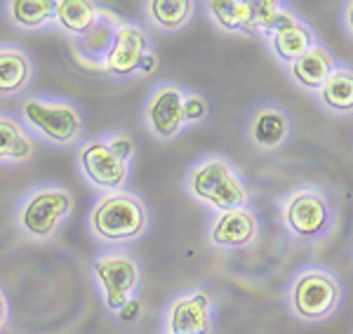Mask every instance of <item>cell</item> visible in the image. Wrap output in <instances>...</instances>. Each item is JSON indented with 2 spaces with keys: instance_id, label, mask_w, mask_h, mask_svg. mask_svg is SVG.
I'll return each mask as SVG.
<instances>
[{
  "instance_id": "obj_1",
  "label": "cell",
  "mask_w": 353,
  "mask_h": 334,
  "mask_svg": "<svg viewBox=\"0 0 353 334\" xmlns=\"http://www.w3.org/2000/svg\"><path fill=\"white\" fill-rule=\"evenodd\" d=\"M149 209L139 196L128 191L104 194L90 209V231L97 240L109 245H125L146 236L149 231Z\"/></svg>"
},
{
  "instance_id": "obj_2",
  "label": "cell",
  "mask_w": 353,
  "mask_h": 334,
  "mask_svg": "<svg viewBox=\"0 0 353 334\" xmlns=\"http://www.w3.org/2000/svg\"><path fill=\"white\" fill-rule=\"evenodd\" d=\"M73 212V194L64 186H38L17 207V229L31 242H50Z\"/></svg>"
},
{
  "instance_id": "obj_3",
  "label": "cell",
  "mask_w": 353,
  "mask_h": 334,
  "mask_svg": "<svg viewBox=\"0 0 353 334\" xmlns=\"http://www.w3.org/2000/svg\"><path fill=\"white\" fill-rule=\"evenodd\" d=\"M341 282L321 266L301 269L288 290V306L294 318L304 322H323L332 318L341 306Z\"/></svg>"
},
{
  "instance_id": "obj_4",
  "label": "cell",
  "mask_w": 353,
  "mask_h": 334,
  "mask_svg": "<svg viewBox=\"0 0 353 334\" xmlns=\"http://www.w3.org/2000/svg\"><path fill=\"white\" fill-rule=\"evenodd\" d=\"M189 194L217 212L248 207V189L224 158H205L189 172Z\"/></svg>"
},
{
  "instance_id": "obj_5",
  "label": "cell",
  "mask_w": 353,
  "mask_h": 334,
  "mask_svg": "<svg viewBox=\"0 0 353 334\" xmlns=\"http://www.w3.org/2000/svg\"><path fill=\"white\" fill-rule=\"evenodd\" d=\"M21 123L48 144L71 146L83 134V113L73 101L59 97H28L21 104Z\"/></svg>"
},
{
  "instance_id": "obj_6",
  "label": "cell",
  "mask_w": 353,
  "mask_h": 334,
  "mask_svg": "<svg viewBox=\"0 0 353 334\" xmlns=\"http://www.w3.org/2000/svg\"><path fill=\"white\" fill-rule=\"evenodd\" d=\"M101 69L116 78L151 73L156 69V54H153L149 31L139 24L118 21L113 28V41L101 59Z\"/></svg>"
},
{
  "instance_id": "obj_7",
  "label": "cell",
  "mask_w": 353,
  "mask_h": 334,
  "mask_svg": "<svg viewBox=\"0 0 353 334\" xmlns=\"http://www.w3.org/2000/svg\"><path fill=\"white\" fill-rule=\"evenodd\" d=\"M92 275L104 299V306L118 313L125 304L132 302L141 282V266L134 254L111 250L94 259Z\"/></svg>"
},
{
  "instance_id": "obj_8",
  "label": "cell",
  "mask_w": 353,
  "mask_h": 334,
  "mask_svg": "<svg viewBox=\"0 0 353 334\" xmlns=\"http://www.w3.org/2000/svg\"><path fill=\"white\" fill-rule=\"evenodd\" d=\"M283 222L294 238L304 242L323 240L334 224L332 205L321 191L301 189L283 202Z\"/></svg>"
},
{
  "instance_id": "obj_9",
  "label": "cell",
  "mask_w": 353,
  "mask_h": 334,
  "mask_svg": "<svg viewBox=\"0 0 353 334\" xmlns=\"http://www.w3.org/2000/svg\"><path fill=\"white\" fill-rule=\"evenodd\" d=\"M78 167H81L83 177L97 189L106 191V194H116L125 191L130 177V165L118 158L116 151L109 146V141L97 137L90 139L78 149Z\"/></svg>"
},
{
  "instance_id": "obj_10",
  "label": "cell",
  "mask_w": 353,
  "mask_h": 334,
  "mask_svg": "<svg viewBox=\"0 0 353 334\" xmlns=\"http://www.w3.org/2000/svg\"><path fill=\"white\" fill-rule=\"evenodd\" d=\"M214 299L205 290L181 292L165 311V334H210Z\"/></svg>"
},
{
  "instance_id": "obj_11",
  "label": "cell",
  "mask_w": 353,
  "mask_h": 334,
  "mask_svg": "<svg viewBox=\"0 0 353 334\" xmlns=\"http://www.w3.org/2000/svg\"><path fill=\"white\" fill-rule=\"evenodd\" d=\"M146 127L156 139H174L186 127L184 121V92L179 85L163 83L151 92L144 109Z\"/></svg>"
},
{
  "instance_id": "obj_12",
  "label": "cell",
  "mask_w": 353,
  "mask_h": 334,
  "mask_svg": "<svg viewBox=\"0 0 353 334\" xmlns=\"http://www.w3.org/2000/svg\"><path fill=\"white\" fill-rule=\"evenodd\" d=\"M259 236V219L250 207L219 212L210 226V242L219 250H243Z\"/></svg>"
},
{
  "instance_id": "obj_13",
  "label": "cell",
  "mask_w": 353,
  "mask_h": 334,
  "mask_svg": "<svg viewBox=\"0 0 353 334\" xmlns=\"http://www.w3.org/2000/svg\"><path fill=\"white\" fill-rule=\"evenodd\" d=\"M36 76L31 54L21 45H0V97H17L26 92Z\"/></svg>"
},
{
  "instance_id": "obj_14",
  "label": "cell",
  "mask_w": 353,
  "mask_h": 334,
  "mask_svg": "<svg viewBox=\"0 0 353 334\" xmlns=\"http://www.w3.org/2000/svg\"><path fill=\"white\" fill-rule=\"evenodd\" d=\"M36 154V137L12 113H0V165H24Z\"/></svg>"
},
{
  "instance_id": "obj_15",
  "label": "cell",
  "mask_w": 353,
  "mask_h": 334,
  "mask_svg": "<svg viewBox=\"0 0 353 334\" xmlns=\"http://www.w3.org/2000/svg\"><path fill=\"white\" fill-rule=\"evenodd\" d=\"M290 134V118L278 106H261L250 121V141L257 149L273 151L285 144Z\"/></svg>"
},
{
  "instance_id": "obj_16",
  "label": "cell",
  "mask_w": 353,
  "mask_h": 334,
  "mask_svg": "<svg viewBox=\"0 0 353 334\" xmlns=\"http://www.w3.org/2000/svg\"><path fill=\"white\" fill-rule=\"evenodd\" d=\"M104 14L106 12H101L99 5L90 3V0H59L57 3L54 21L68 36L85 38L99 26Z\"/></svg>"
},
{
  "instance_id": "obj_17",
  "label": "cell",
  "mask_w": 353,
  "mask_h": 334,
  "mask_svg": "<svg viewBox=\"0 0 353 334\" xmlns=\"http://www.w3.org/2000/svg\"><path fill=\"white\" fill-rule=\"evenodd\" d=\"M337 69L332 54L327 52L323 45H313L309 52H304L294 64H290V73L292 81L304 90H321L323 83L332 76V71Z\"/></svg>"
},
{
  "instance_id": "obj_18",
  "label": "cell",
  "mask_w": 353,
  "mask_h": 334,
  "mask_svg": "<svg viewBox=\"0 0 353 334\" xmlns=\"http://www.w3.org/2000/svg\"><path fill=\"white\" fill-rule=\"evenodd\" d=\"M205 8L221 31L254 36V8L250 0H210Z\"/></svg>"
},
{
  "instance_id": "obj_19",
  "label": "cell",
  "mask_w": 353,
  "mask_h": 334,
  "mask_svg": "<svg viewBox=\"0 0 353 334\" xmlns=\"http://www.w3.org/2000/svg\"><path fill=\"white\" fill-rule=\"evenodd\" d=\"M271 41V50L283 64H294L304 52L316 45V36H313L311 26L304 24L301 19L290 21L288 26H283L281 31H276L269 38Z\"/></svg>"
},
{
  "instance_id": "obj_20",
  "label": "cell",
  "mask_w": 353,
  "mask_h": 334,
  "mask_svg": "<svg viewBox=\"0 0 353 334\" xmlns=\"http://www.w3.org/2000/svg\"><path fill=\"white\" fill-rule=\"evenodd\" d=\"M5 12H8V19L21 31H38L54 21L57 3L54 0H10L5 3Z\"/></svg>"
},
{
  "instance_id": "obj_21",
  "label": "cell",
  "mask_w": 353,
  "mask_h": 334,
  "mask_svg": "<svg viewBox=\"0 0 353 334\" xmlns=\"http://www.w3.org/2000/svg\"><path fill=\"white\" fill-rule=\"evenodd\" d=\"M151 26L161 31H181L193 19L196 3L191 0H149L144 5Z\"/></svg>"
},
{
  "instance_id": "obj_22",
  "label": "cell",
  "mask_w": 353,
  "mask_h": 334,
  "mask_svg": "<svg viewBox=\"0 0 353 334\" xmlns=\"http://www.w3.org/2000/svg\"><path fill=\"white\" fill-rule=\"evenodd\" d=\"M318 92H321V104L327 111L353 113V71L334 69Z\"/></svg>"
},
{
  "instance_id": "obj_23",
  "label": "cell",
  "mask_w": 353,
  "mask_h": 334,
  "mask_svg": "<svg viewBox=\"0 0 353 334\" xmlns=\"http://www.w3.org/2000/svg\"><path fill=\"white\" fill-rule=\"evenodd\" d=\"M252 8H254V33H264L269 38L276 31H281L283 26H288L290 21L297 19V17L288 12L276 0H257V3H252Z\"/></svg>"
},
{
  "instance_id": "obj_24",
  "label": "cell",
  "mask_w": 353,
  "mask_h": 334,
  "mask_svg": "<svg viewBox=\"0 0 353 334\" xmlns=\"http://www.w3.org/2000/svg\"><path fill=\"white\" fill-rule=\"evenodd\" d=\"M208 118V101L201 94H184V121L189 123H201Z\"/></svg>"
},
{
  "instance_id": "obj_25",
  "label": "cell",
  "mask_w": 353,
  "mask_h": 334,
  "mask_svg": "<svg viewBox=\"0 0 353 334\" xmlns=\"http://www.w3.org/2000/svg\"><path fill=\"white\" fill-rule=\"evenodd\" d=\"M106 141H109V146L118 154V158L130 165V160L134 158V139L130 137V134H125V132H118V134L106 137Z\"/></svg>"
},
{
  "instance_id": "obj_26",
  "label": "cell",
  "mask_w": 353,
  "mask_h": 334,
  "mask_svg": "<svg viewBox=\"0 0 353 334\" xmlns=\"http://www.w3.org/2000/svg\"><path fill=\"white\" fill-rule=\"evenodd\" d=\"M8 322H10V302H8V294L0 287V334L5 332Z\"/></svg>"
},
{
  "instance_id": "obj_27",
  "label": "cell",
  "mask_w": 353,
  "mask_h": 334,
  "mask_svg": "<svg viewBox=\"0 0 353 334\" xmlns=\"http://www.w3.org/2000/svg\"><path fill=\"white\" fill-rule=\"evenodd\" d=\"M346 26H349V31L353 33V3L346 5Z\"/></svg>"
}]
</instances>
